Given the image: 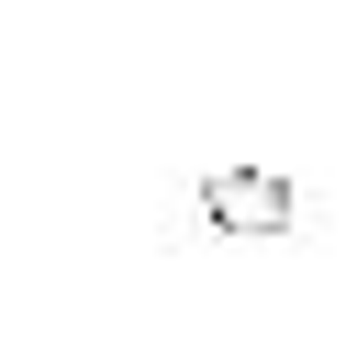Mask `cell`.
Instances as JSON below:
<instances>
[{
    "mask_svg": "<svg viewBox=\"0 0 357 345\" xmlns=\"http://www.w3.org/2000/svg\"><path fill=\"white\" fill-rule=\"evenodd\" d=\"M167 234H201V245H279L301 234V189L279 167H201L178 200H167Z\"/></svg>",
    "mask_w": 357,
    "mask_h": 345,
    "instance_id": "cell-1",
    "label": "cell"
}]
</instances>
